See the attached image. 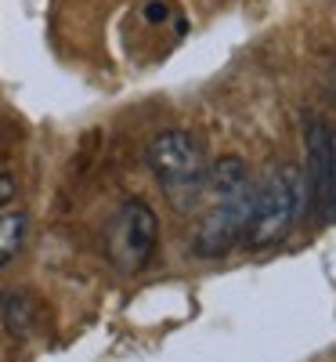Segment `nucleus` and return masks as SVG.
<instances>
[{"label":"nucleus","instance_id":"nucleus-1","mask_svg":"<svg viewBox=\"0 0 336 362\" xmlns=\"http://www.w3.org/2000/svg\"><path fill=\"white\" fill-rule=\"evenodd\" d=\"M145 160L177 210H196L206 199V156L196 134L160 131L148 141Z\"/></svg>","mask_w":336,"mask_h":362},{"label":"nucleus","instance_id":"nucleus-2","mask_svg":"<svg viewBox=\"0 0 336 362\" xmlns=\"http://www.w3.org/2000/svg\"><path fill=\"white\" fill-rule=\"evenodd\" d=\"M304 206H308V181H304V170L286 163V167H275L257 181V206H253V218L246 228V243L253 250H264L304 218Z\"/></svg>","mask_w":336,"mask_h":362},{"label":"nucleus","instance_id":"nucleus-3","mask_svg":"<svg viewBox=\"0 0 336 362\" xmlns=\"http://www.w3.org/2000/svg\"><path fill=\"white\" fill-rule=\"evenodd\" d=\"M206 203L210 206H206V214L192 235V250H196V257H224L250 228L253 206H257V181L250 177L235 192L213 196Z\"/></svg>","mask_w":336,"mask_h":362},{"label":"nucleus","instance_id":"nucleus-4","mask_svg":"<svg viewBox=\"0 0 336 362\" xmlns=\"http://www.w3.org/2000/svg\"><path fill=\"white\" fill-rule=\"evenodd\" d=\"M160 243V218L145 199H127L109 225V257L124 272H141Z\"/></svg>","mask_w":336,"mask_h":362},{"label":"nucleus","instance_id":"nucleus-5","mask_svg":"<svg viewBox=\"0 0 336 362\" xmlns=\"http://www.w3.org/2000/svg\"><path fill=\"white\" fill-rule=\"evenodd\" d=\"M304 148H308V170H304L308 203L322 210V218H332V131L325 119H304Z\"/></svg>","mask_w":336,"mask_h":362},{"label":"nucleus","instance_id":"nucleus-6","mask_svg":"<svg viewBox=\"0 0 336 362\" xmlns=\"http://www.w3.org/2000/svg\"><path fill=\"white\" fill-rule=\"evenodd\" d=\"M246 181H250L246 160H242V156H221L213 167H206V199L235 192L239 185H246Z\"/></svg>","mask_w":336,"mask_h":362},{"label":"nucleus","instance_id":"nucleus-7","mask_svg":"<svg viewBox=\"0 0 336 362\" xmlns=\"http://www.w3.org/2000/svg\"><path fill=\"white\" fill-rule=\"evenodd\" d=\"M25 235H29V214L25 210H4L0 214V268H8L18 250L25 247Z\"/></svg>","mask_w":336,"mask_h":362},{"label":"nucleus","instance_id":"nucleus-8","mask_svg":"<svg viewBox=\"0 0 336 362\" xmlns=\"http://www.w3.org/2000/svg\"><path fill=\"white\" fill-rule=\"evenodd\" d=\"M0 315H4L8 329L18 337L29 334V326H33V315H37V305H33V297L15 290V293H4V300H0Z\"/></svg>","mask_w":336,"mask_h":362},{"label":"nucleus","instance_id":"nucleus-9","mask_svg":"<svg viewBox=\"0 0 336 362\" xmlns=\"http://www.w3.org/2000/svg\"><path fill=\"white\" fill-rule=\"evenodd\" d=\"M15 192H18L15 177H11V174H0V210H4V206L15 199Z\"/></svg>","mask_w":336,"mask_h":362},{"label":"nucleus","instance_id":"nucleus-10","mask_svg":"<svg viewBox=\"0 0 336 362\" xmlns=\"http://www.w3.org/2000/svg\"><path fill=\"white\" fill-rule=\"evenodd\" d=\"M145 18H148V22H163V18H167V4H160V0H156V4H148V8H145Z\"/></svg>","mask_w":336,"mask_h":362},{"label":"nucleus","instance_id":"nucleus-11","mask_svg":"<svg viewBox=\"0 0 336 362\" xmlns=\"http://www.w3.org/2000/svg\"><path fill=\"white\" fill-rule=\"evenodd\" d=\"M332 214H336V134H332Z\"/></svg>","mask_w":336,"mask_h":362}]
</instances>
